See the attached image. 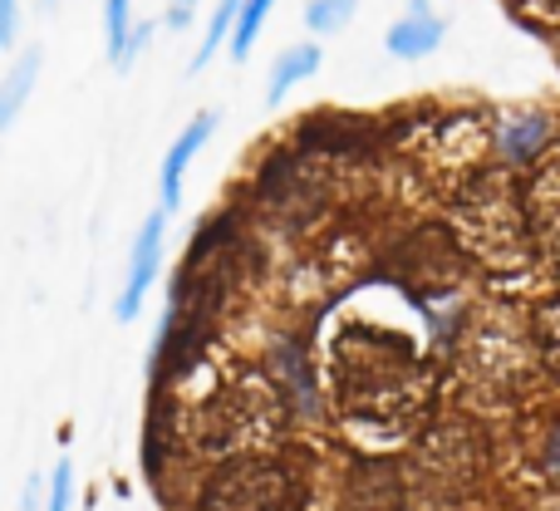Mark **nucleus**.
<instances>
[{"label": "nucleus", "mask_w": 560, "mask_h": 511, "mask_svg": "<svg viewBox=\"0 0 560 511\" xmlns=\"http://www.w3.org/2000/svg\"><path fill=\"white\" fill-rule=\"evenodd\" d=\"M300 483L271 457H232L202 487V511H295Z\"/></svg>", "instance_id": "obj_1"}, {"label": "nucleus", "mask_w": 560, "mask_h": 511, "mask_svg": "<svg viewBox=\"0 0 560 511\" xmlns=\"http://www.w3.org/2000/svg\"><path fill=\"white\" fill-rule=\"evenodd\" d=\"M163 236H167V212L158 207V212L143 217V227H138V236H133V252H128V276L114 300L118 325L138 320V310H143L148 290H153V280H158V266H163Z\"/></svg>", "instance_id": "obj_2"}, {"label": "nucleus", "mask_w": 560, "mask_h": 511, "mask_svg": "<svg viewBox=\"0 0 560 511\" xmlns=\"http://www.w3.org/2000/svg\"><path fill=\"white\" fill-rule=\"evenodd\" d=\"M522 212L532 227V246H541L560 266V158L536 167L532 187H522Z\"/></svg>", "instance_id": "obj_3"}, {"label": "nucleus", "mask_w": 560, "mask_h": 511, "mask_svg": "<svg viewBox=\"0 0 560 511\" xmlns=\"http://www.w3.org/2000/svg\"><path fill=\"white\" fill-rule=\"evenodd\" d=\"M447 39V15L433 10V0H408V10L384 30L388 59H428Z\"/></svg>", "instance_id": "obj_4"}, {"label": "nucleus", "mask_w": 560, "mask_h": 511, "mask_svg": "<svg viewBox=\"0 0 560 511\" xmlns=\"http://www.w3.org/2000/svg\"><path fill=\"white\" fill-rule=\"evenodd\" d=\"M212 133H217V108H202V114H197L192 124L173 138V148H167V158H163V173H158V197H163V212H177V202H183V177H187L192 158L202 153Z\"/></svg>", "instance_id": "obj_5"}, {"label": "nucleus", "mask_w": 560, "mask_h": 511, "mask_svg": "<svg viewBox=\"0 0 560 511\" xmlns=\"http://www.w3.org/2000/svg\"><path fill=\"white\" fill-rule=\"evenodd\" d=\"M319 65H325V49H319L315 39L285 45V49L276 55V65H271V79H266V104L276 108L295 84H305L310 74H319Z\"/></svg>", "instance_id": "obj_6"}, {"label": "nucleus", "mask_w": 560, "mask_h": 511, "mask_svg": "<svg viewBox=\"0 0 560 511\" xmlns=\"http://www.w3.org/2000/svg\"><path fill=\"white\" fill-rule=\"evenodd\" d=\"M39 69H45V49L39 45L15 55V65L5 69V79H0V133H5L20 118V108L30 104V94H35V84H39Z\"/></svg>", "instance_id": "obj_7"}, {"label": "nucleus", "mask_w": 560, "mask_h": 511, "mask_svg": "<svg viewBox=\"0 0 560 511\" xmlns=\"http://www.w3.org/2000/svg\"><path fill=\"white\" fill-rule=\"evenodd\" d=\"M271 5H276V0H242V10H236V25H232V39H226V49H232L236 65L252 55L256 35H261L266 20H271Z\"/></svg>", "instance_id": "obj_8"}, {"label": "nucleus", "mask_w": 560, "mask_h": 511, "mask_svg": "<svg viewBox=\"0 0 560 511\" xmlns=\"http://www.w3.org/2000/svg\"><path fill=\"white\" fill-rule=\"evenodd\" d=\"M236 10H242V0H217V10H212V20H207V35H202V45H197V55H192V74H202L207 65H212V55L232 39V25H236Z\"/></svg>", "instance_id": "obj_9"}, {"label": "nucleus", "mask_w": 560, "mask_h": 511, "mask_svg": "<svg viewBox=\"0 0 560 511\" xmlns=\"http://www.w3.org/2000/svg\"><path fill=\"white\" fill-rule=\"evenodd\" d=\"M305 30L310 35H339V30L354 25L359 0H305Z\"/></svg>", "instance_id": "obj_10"}, {"label": "nucleus", "mask_w": 560, "mask_h": 511, "mask_svg": "<svg viewBox=\"0 0 560 511\" xmlns=\"http://www.w3.org/2000/svg\"><path fill=\"white\" fill-rule=\"evenodd\" d=\"M541 138H546L541 114L516 118V124L502 128V148H506V158H512V163H532V158L541 153Z\"/></svg>", "instance_id": "obj_11"}, {"label": "nucleus", "mask_w": 560, "mask_h": 511, "mask_svg": "<svg viewBox=\"0 0 560 511\" xmlns=\"http://www.w3.org/2000/svg\"><path fill=\"white\" fill-rule=\"evenodd\" d=\"M128 30H133V0H104V49H108V65L118 69L128 45Z\"/></svg>", "instance_id": "obj_12"}, {"label": "nucleus", "mask_w": 560, "mask_h": 511, "mask_svg": "<svg viewBox=\"0 0 560 511\" xmlns=\"http://www.w3.org/2000/svg\"><path fill=\"white\" fill-rule=\"evenodd\" d=\"M536 349H541L546 369L560 379V300H551V305L536 310Z\"/></svg>", "instance_id": "obj_13"}, {"label": "nucleus", "mask_w": 560, "mask_h": 511, "mask_svg": "<svg viewBox=\"0 0 560 511\" xmlns=\"http://www.w3.org/2000/svg\"><path fill=\"white\" fill-rule=\"evenodd\" d=\"M45 511H74V463H55L45 487Z\"/></svg>", "instance_id": "obj_14"}, {"label": "nucleus", "mask_w": 560, "mask_h": 511, "mask_svg": "<svg viewBox=\"0 0 560 511\" xmlns=\"http://www.w3.org/2000/svg\"><path fill=\"white\" fill-rule=\"evenodd\" d=\"M158 35V20H133V30H128V45H124V59H118V69H133L138 55H143L148 45H153Z\"/></svg>", "instance_id": "obj_15"}, {"label": "nucleus", "mask_w": 560, "mask_h": 511, "mask_svg": "<svg viewBox=\"0 0 560 511\" xmlns=\"http://www.w3.org/2000/svg\"><path fill=\"white\" fill-rule=\"evenodd\" d=\"M20 35V0H0V49H10Z\"/></svg>", "instance_id": "obj_16"}, {"label": "nucleus", "mask_w": 560, "mask_h": 511, "mask_svg": "<svg viewBox=\"0 0 560 511\" xmlns=\"http://www.w3.org/2000/svg\"><path fill=\"white\" fill-rule=\"evenodd\" d=\"M192 15H197V0H173V5H167V15H163V25L167 30H187V25H192Z\"/></svg>", "instance_id": "obj_17"}, {"label": "nucleus", "mask_w": 560, "mask_h": 511, "mask_svg": "<svg viewBox=\"0 0 560 511\" xmlns=\"http://www.w3.org/2000/svg\"><path fill=\"white\" fill-rule=\"evenodd\" d=\"M45 507V492H39V477H25V492H20V507L15 511H39Z\"/></svg>", "instance_id": "obj_18"}]
</instances>
